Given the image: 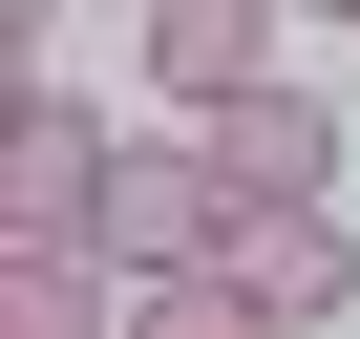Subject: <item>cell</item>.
<instances>
[{"label": "cell", "instance_id": "obj_3", "mask_svg": "<svg viewBox=\"0 0 360 339\" xmlns=\"http://www.w3.org/2000/svg\"><path fill=\"white\" fill-rule=\"evenodd\" d=\"M233 297H255V339L360 318V234H339V191H318V212H233Z\"/></svg>", "mask_w": 360, "mask_h": 339}, {"label": "cell", "instance_id": "obj_4", "mask_svg": "<svg viewBox=\"0 0 360 339\" xmlns=\"http://www.w3.org/2000/svg\"><path fill=\"white\" fill-rule=\"evenodd\" d=\"M148 85H169V106L276 85V0H148Z\"/></svg>", "mask_w": 360, "mask_h": 339}, {"label": "cell", "instance_id": "obj_1", "mask_svg": "<svg viewBox=\"0 0 360 339\" xmlns=\"http://www.w3.org/2000/svg\"><path fill=\"white\" fill-rule=\"evenodd\" d=\"M106 170H127V127H85L64 85H22L0 106V234H106Z\"/></svg>", "mask_w": 360, "mask_h": 339}, {"label": "cell", "instance_id": "obj_5", "mask_svg": "<svg viewBox=\"0 0 360 339\" xmlns=\"http://www.w3.org/2000/svg\"><path fill=\"white\" fill-rule=\"evenodd\" d=\"M339 22H360V0H339Z\"/></svg>", "mask_w": 360, "mask_h": 339}, {"label": "cell", "instance_id": "obj_2", "mask_svg": "<svg viewBox=\"0 0 360 339\" xmlns=\"http://www.w3.org/2000/svg\"><path fill=\"white\" fill-rule=\"evenodd\" d=\"M191 127H212V170H233V212H318V191H339V106H318L297 64L233 85V106H191Z\"/></svg>", "mask_w": 360, "mask_h": 339}]
</instances>
